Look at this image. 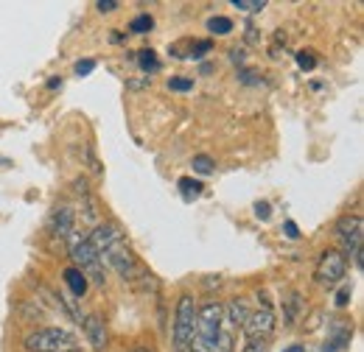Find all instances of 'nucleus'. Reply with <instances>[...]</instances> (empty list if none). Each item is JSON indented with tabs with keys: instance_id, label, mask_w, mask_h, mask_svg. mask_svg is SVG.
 Listing matches in <instances>:
<instances>
[{
	"instance_id": "1",
	"label": "nucleus",
	"mask_w": 364,
	"mask_h": 352,
	"mask_svg": "<svg viewBox=\"0 0 364 352\" xmlns=\"http://www.w3.org/2000/svg\"><path fill=\"white\" fill-rule=\"evenodd\" d=\"M222 321H225V308L219 302H205L196 308V339H193V352H219L222 347Z\"/></svg>"
},
{
	"instance_id": "2",
	"label": "nucleus",
	"mask_w": 364,
	"mask_h": 352,
	"mask_svg": "<svg viewBox=\"0 0 364 352\" xmlns=\"http://www.w3.org/2000/svg\"><path fill=\"white\" fill-rule=\"evenodd\" d=\"M79 339L65 327H40L26 336L28 352H79Z\"/></svg>"
},
{
	"instance_id": "3",
	"label": "nucleus",
	"mask_w": 364,
	"mask_h": 352,
	"mask_svg": "<svg viewBox=\"0 0 364 352\" xmlns=\"http://www.w3.org/2000/svg\"><path fill=\"white\" fill-rule=\"evenodd\" d=\"M196 339V302L191 294H182L174 308V352H191Z\"/></svg>"
},
{
	"instance_id": "4",
	"label": "nucleus",
	"mask_w": 364,
	"mask_h": 352,
	"mask_svg": "<svg viewBox=\"0 0 364 352\" xmlns=\"http://www.w3.org/2000/svg\"><path fill=\"white\" fill-rule=\"evenodd\" d=\"M70 258H73L76 268H79L85 277H90L95 285H104V282H107V277H104V263H101L98 252L92 249L87 238L70 235Z\"/></svg>"
},
{
	"instance_id": "5",
	"label": "nucleus",
	"mask_w": 364,
	"mask_h": 352,
	"mask_svg": "<svg viewBox=\"0 0 364 352\" xmlns=\"http://www.w3.org/2000/svg\"><path fill=\"white\" fill-rule=\"evenodd\" d=\"M336 238L342 241L345 246V255H350L356 265L362 268L364 258H362V241H364V221L362 216H342L336 221Z\"/></svg>"
},
{
	"instance_id": "6",
	"label": "nucleus",
	"mask_w": 364,
	"mask_h": 352,
	"mask_svg": "<svg viewBox=\"0 0 364 352\" xmlns=\"http://www.w3.org/2000/svg\"><path fill=\"white\" fill-rule=\"evenodd\" d=\"M345 271H348L345 255L339 249H325L319 255L317 268H314V280H317L319 285H325V288H333V285H339L345 280Z\"/></svg>"
},
{
	"instance_id": "7",
	"label": "nucleus",
	"mask_w": 364,
	"mask_h": 352,
	"mask_svg": "<svg viewBox=\"0 0 364 352\" xmlns=\"http://www.w3.org/2000/svg\"><path fill=\"white\" fill-rule=\"evenodd\" d=\"M241 330L247 333V339H264V341H269V336L274 333L272 308H258L255 313H250V319H247V324Z\"/></svg>"
},
{
	"instance_id": "8",
	"label": "nucleus",
	"mask_w": 364,
	"mask_h": 352,
	"mask_svg": "<svg viewBox=\"0 0 364 352\" xmlns=\"http://www.w3.org/2000/svg\"><path fill=\"white\" fill-rule=\"evenodd\" d=\"M350 339H353V327L345 319H333L331 321V336H328L322 352H342L350 344Z\"/></svg>"
},
{
	"instance_id": "9",
	"label": "nucleus",
	"mask_w": 364,
	"mask_h": 352,
	"mask_svg": "<svg viewBox=\"0 0 364 352\" xmlns=\"http://www.w3.org/2000/svg\"><path fill=\"white\" fill-rule=\"evenodd\" d=\"M73 210L68 207V204H59L56 210H53V216H50V232L56 235V238H70V232H73Z\"/></svg>"
},
{
	"instance_id": "10",
	"label": "nucleus",
	"mask_w": 364,
	"mask_h": 352,
	"mask_svg": "<svg viewBox=\"0 0 364 352\" xmlns=\"http://www.w3.org/2000/svg\"><path fill=\"white\" fill-rule=\"evenodd\" d=\"M82 324H85V333H87V341L92 344V350H104L107 347V327H104L101 316L90 313L87 319H82Z\"/></svg>"
},
{
	"instance_id": "11",
	"label": "nucleus",
	"mask_w": 364,
	"mask_h": 352,
	"mask_svg": "<svg viewBox=\"0 0 364 352\" xmlns=\"http://www.w3.org/2000/svg\"><path fill=\"white\" fill-rule=\"evenodd\" d=\"M62 280H65V285L70 288V294H73V297H85V294H87V288H90V280H87L76 265H68V268L62 271Z\"/></svg>"
},
{
	"instance_id": "12",
	"label": "nucleus",
	"mask_w": 364,
	"mask_h": 352,
	"mask_svg": "<svg viewBox=\"0 0 364 352\" xmlns=\"http://www.w3.org/2000/svg\"><path fill=\"white\" fill-rule=\"evenodd\" d=\"M250 319V305L247 299H230L228 308H225V321H230L232 327H244Z\"/></svg>"
},
{
	"instance_id": "13",
	"label": "nucleus",
	"mask_w": 364,
	"mask_h": 352,
	"mask_svg": "<svg viewBox=\"0 0 364 352\" xmlns=\"http://www.w3.org/2000/svg\"><path fill=\"white\" fill-rule=\"evenodd\" d=\"M137 65H140V70L146 73V79H151V73L160 70V59H157V53H154L151 48H143V50L137 53Z\"/></svg>"
},
{
	"instance_id": "14",
	"label": "nucleus",
	"mask_w": 364,
	"mask_h": 352,
	"mask_svg": "<svg viewBox=\"0 0 364 352\" xmlns=\"http://www.w3.org/2000/svg\"><path fill=\"white\" fill-rule=\"evenodd\" d=\"M177 185H180V193H182V199H185V202L199 199V196H202V190H205V185H202L199 179H191V176H182Z\"/></svg>"
},
{
	"instance_id": "15",
	"label": "nucleus",
	"mask_w": 364,
	"mask_h": 352,
	"mask_svg": "<svg viewBox=\"0 0 364 352\" xmlns=\"http://www.w3.org/2000/svg\"><path fill=\"white\" fill-rule=\"evenodd\" d=\"M283 319H286V324H294L297 321V316H300V310H303V299H300V294L294 291V294H289V299H283Z\"/></svg>"
},
{
	"instance_id": "16",
	"label": "nucleus",
	"mask_w": 364,
	"mask_h": 352,
	"mask_svg": "<svg viewBox=\"0 0 364 352\" xmlns=\"http://www.w3.org/2000/svg\"><path fill=\"white\" fill-rule=\"evenodd\" d=\"M208 31L216 34V37H228L230 31H232V20H230V17H222V14H219V17H210V20H208Z\"/></svg>"
},
{
	"instance_id": "17",
	"label": "nucleus",
	"mask_w": 364,
	"mask_h": 352,
	"mask_svg": "<svg viewBox=\"0 0 364 352\" xmlns=\"http://www.w3.org/2000/svg\"><path fill=\"white\" fill-rule=\"evenodd\" d=\"M188 45V59H202V56H208L210 50H213V43L210 40H185Z\"/></svg>"
},
{
	"instance_id": "18",
	"label": "nucleus",
	"mask_w": 364,
	"mask_h": 352,
	"mask_svg": "<svg viewBox=\"0 0 364 352\" xmlns=\"http://www.w3.org/2000/svg\"><path fill=\"white\" fill-rule=\"evenodd\" d=\"M191 165H193V171L202 176H210L216 171V160L213 157H208V154H196L193 160H191Z\"/></svg>"
},
{
	"instance_id": "19",
	"label": "nucleus",
	"mask_w": 364,
	"mask_h": 352,
	"mask_svg": "<svg viewBox=\"0 0 364 352\" xmlns=\"http://www.w3.org/2000/svg\"><path fill=\"white\" fill-rule=\"evenodd\" d=\"M154 28V17L151 14H137L135 20L129 23V31L132 34H149Z\"/></svg>"
},
{
	"instance_id": "20",
	"label": "nucleus",
	"mask_w": 364,
	"mask_h": 352,
	"mask_svg": "<svg viewBox=\"0 0 364 352\" xmlns=\"http://www.w3.org/2000/svg\"><path fill=\"white\" fill-rule=\"evenodd\" d=\"M294 62H297L300 70H314V67H317L314 50H297V53H294Z\"/></svg>"
},
{
	"instance_id": "21",
	"label": "nucleus",
	"mask_w": 364,
	"mask_h": 352,
	"mask_svg": "<svg viewBox=\"0 0 364 352\" xmlns=\"http://www.w3.org/2000/svg\"><path fill=\"white\" fill-rule=\"evenodd\" d=\"M232 9H241V11L255 14V11H264L267 9V0H232Z\"/></svg>"
},
{
	"instance_id": "22",
	"label": "nucleus",
	"mask_w": 364,
	"mask_h": 352,
	"mask_svg": "<svg viewBox=\"0 0 364 352\" xmlns=\"http://www.w3.org/2000/svg\"><path fill=\"white\" fill-rule=\"evenodd\" d=\"M238 82L241 84H250V87H258V84H267L255 70H238Z\"/></svg>"
},
{
	"instance_id": "23",
	"label": "nucleus",
	"mask_w": 364,
	"mask_h": 352,
	"mask_svg": "<svg viewBox=\"0 0 364 352\" xmlns=\"http://www.w3.org/2000/svg\"><path fill=\"white\" fill-rule=\"evenodd\" d=\"M168 89H174V92H188V89H193V79L171 76V79H168Z\"/></svg>"
},
{
	"instance_id": "24",
	"label": "nucleus",
	"mask_w": 364,
	"mask_h": 352,
	"mask_svg": "<svg viewBox=\"0 0 364 352\" xmlns=\"http://www.w3.org/2000/svg\"><path fill=\"white\" fill-rule=\"evenodd\" d=\"M73 70H76V76H90L92 70H95V62H92V59H79V62L73 65Z\"/></svg>"
},
{
	"instance_id": "25",
	"label": "nucleus",
	"mask_w": 364,
	"mask_h": 352,
	"mask_svg": "<svg viewBox=\"0 0 364 352\" xmlns=\"http://www.w3.org/2000/svg\"><path fill=\"white\" fill-rule=\"evenodd\" d=\"M267 350H269V344L264 339H247V344H244L241 352H267Z\"/></svg>"
},
{
	"instance_id": "26",
	"label": "nucleus",
	"mask_w": 364,
	"mask_h": 352,
	"mask_svg": "<svg viewBox=\"0 0 364 352\" xmlns=\"http://www.w3.org/2000/svg\"><path fill=\"white\" fill-rule=\"evenodd\" d=\"M255 219L258 221L272 219V204H269V202H258V204H255Z\"/></svg>"
},
{
	"instance_id": "27",
	"label": "nucleus",
	"mask_w": 364,
	"mask_h": 352,
	"mask_svg": "<svg viewBox=\"0 0 364 352\" xmlns=\"http://www.w3.org/2000/svg\"><path fill=\"white\" fill-rule=\"evenodd\" d=\"M350 294H353V288L345 282V285L339 288V294H336V308H345V305L350 302Z\"/></svg>"
},
{
	"instance_id": "28",
	"label": "nucleus",
	"mask_w": 364,
	"mask_h": 352,
	"mask_svg": "<svg viewBox=\"0 0 364 352\" xmlns=\"http://www.w3.org/2000/svg\"><path fill=\"white\" fill-rule=\"evenodd\" d=\"M95 9H98L101 14H109V11H115V9H118V3H115V0H98V3H95Z\"/></svg>"
},
{
	"instance_id": "29",
	"label": "nucleus",
	"mask_w": 364,
	"mask_h": 352,
	"mask_svg": "<svg viewBox=\"0 0 364 352\" xmlns=\"http://www.w3.org/2000/svg\"><path fill=\"white\" fill-rule=\"evenodd\" d=\"M283 229H286V238H291V241H297V238H300V229H297V224H294V221H286V224H283Z\"/></svg>"
},
{
	"instance_id": "30",
	"label": "nucleus",
	"mask_w": 364,
	"mask_h": 352,
	"mask_svg": "<svg viewBox=\"0 0 364 352\" xmlns=\"http://www.w3.org/2000/svg\"><path fill=\"white\" fill-rule=\"evenodd\" d=\"M244 48H230V62H235V65H244Z\"/></svg>"
},
{
	"instance_id": "31",
	"label": "nucleus",
	"mask_w": 364,
	"mask_h": 352,
	"mask_svg": "<svg viewBox=\"0 0 364 352\" xmlns=\"http://www.w3.org/2000/svg\"><path fill=\"white\" fill-rule=\"evenodd\" d=\"M219 352H232V336L230 333H222V347Z\"/></svg>"
},
{
	"instance_id": "32",
	"label": "nucleus",
	"mask_w": 364,
	"mask_h": 352,
	"mask_svg": "<svg viewBox=\"0 0 364 352\" xmlns=\"http://www.w3.org/2000/svg\"><path fill=\"white\" fill-rule=\"evenodd\" d=\"M62 87V79H50V82H48V89H59Z\"/></svg>"
},
{
	"instance_id": "33",
	"label": "nucleus",
	"mask_w": 364,
	"mask_h": 352,
	"mask_svg": "<svg viewBox=\"0 0 364 352\" xmlns=\"http://www.w3.org/2000/svg\"><path fill=\"white\" fill-rule=\"evenodd\" d=\"M283 352H306V347L303 344H291V347H286Z\"/></svg>"
},
{
	"instance_id": "34",
	"label": "nucleus",
	"mask_w": 364,
	"mask_h": 352,
	"mask_svg": "<svg viewBox=\"0 0 364 352\" xmlns=\"http://www.w3.org/2000/svg\"><path fill=\"white\" fill-rule=\"evenodd\" d=\"M132 352H151V350H146V347H137V350H132Z\"/></svg>"
}]
</instances>
